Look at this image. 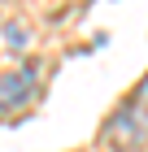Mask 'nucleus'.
<instances>
[{"label":"nucleus","instance_id":"1","mask_svg":"<svg viewBox=\"0 0 148 152\" xmlns=\"http://www.w3.org/2000/svg\"><path fill=\"white\" fill-rule=\"evenodd\" d=\"M105 143L109 148H118V152H135V148H144L148 143V109L144 104H122L109 122H105Z\"/></svg>","mask_w":148,"mask_h":152},{"label":"nucleus","instance_id":"2","mask_svg":"<svg viewBox=\"0 0 148 152\" xmlns=\"http://www.w3.org/2000/svg\"><path fill=\"white\" fill-rule=\"evenodd\" d=\"M35 78H39V65H35V61H26V65H18V70H9V74H0V117L18 113V109L31 100Z\"/></svg>","mask_w":148,"mask_h":152},{"label":"nucleus","instance_id":"3","mask_svg":"<svg viewBox=\"0 0 148 152\" xmlns=\"http://www.w3.org/2000/svg\"><path fill=\"white\" fill-rule=\"evenodd\" d=\"M135 104L148 109V74H144V83H139V91H135Z\"/></svg>","mask_w":148,"mask_h":152}]
</instances>
